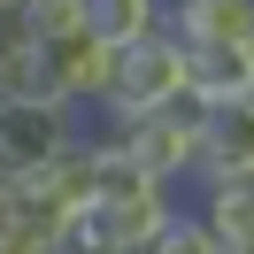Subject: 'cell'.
Listing matches in <instances>:
<instances>
[{"mask_svg":"<svg viewBox=\"0 0 254 254\" xmlns=\"http://www.w3.org/2000/svg\"><path fill=\"white\" fill-rule=\"evenodd\" d=\"M192 208L223 254H254V185H208Z\"/></svg>","mask_w":254,"mask_h":254,"instance_id":"52a82bcc","label":"cell"},{"mask_svg":"<svg viewBox=\"0 0 254 254\" xmlns=\"http://www.w3.org/2000/svg\"><path fill=\"white\" fill-rule=\"evenodd\" d=\"M139 254H223V247H216V239H208V223H200V208H192V200H177L170 216H162L154 231L139 239Z\"/></svg>","mask_w":254,"mask_h":254,"instance_id":"9c48e42d","label":"cell"},{"mask_svg":"<svg viewBox=\"0 0 254 254\" xmlns=\"http://www.w3.org/2000/svg\"><path fill=\"white\" fill-rule=\"evenodd\" d=\"M177 54H185V85L208 108L254 100V47H177Z\"/></svg>","mask_w":254,"mask_h":254,"instance_id":"8992f818","label":"cell"},{"mask_svg":"<svg viewBox=\"0 0 254 254\" xmlns=\"http://www.w3.org/2000/svg\"><path fill=\"white\" fill-rule=\"evenodd\" d=\"M100 85H108V47L85 23L31 31V93H54L69 108H100Z\"/></svg>","mask_w":254,"mask_h":254,"instance_id":"277c9868","label":"cell"},{"mask_svg":"<svg viewBox=\"0 0 254 254\" xmlns=\"http://www.w3.org/2000/svg\"><path fill=\"white\" fill-rule=\"evenodd\" d=\"M8 8H31V0H8Z\"/></svg>","mask_w":254,"mask_h":254,"instance_id":"7c38bea8","label":"cell"},{"mask_svg":"<svg viewBox=\"0 0 254 254\" xmlns=\"http://www.w3.org/2000/svg\"><path fill=\"white\" fill-rule=\"evenodd\" d=\"M0 231H8V177H0Z\"/></svg>","mask_w":254,"mask_h":254,"instance_id":"8fae6325","label":"cell"},{"mask_svg":"<svg viewBox=\"0 0 254 254\" xmlns=\"http://www.w3.org/2000/svg\"><path fill=\"white\" fill-rule=\"evenodd\" d=\"M85 139V108L54 93H0V177H23L39 162L69 154Z\"/></svg>","mask_w":254,"mask_h":254,"instance_id":"7a4b0ae2","label":"cell"},{"mask_svg":"<svg viewBox=\"0 0 254 254\" xmlns=\"http://www.w3.org/2000/svg\"><path fill=\"white\" fill-rule=\"evenodd\" d=\"M69 8L100 47H131V39L154 31V0H69Z\"/></svg>","mask_w":254,"mask_h":254,"instance_id":"ba28073f","label":"cell"},{"mask_svg":"<svg viewBox=\"0 0 254 254\" xmlns=\"http://www.w3.org/2000/svg\"><path fill=\"white\" fill-rule=\"evenodd\" d=\"M0 93H31V23H23V8H0Z\"/></svg>","mask_w":254,"mask_h":254,"instance_id":"30bf717a","label":"cell"},{"mask_svg":"<svg viewBox=\"0 0 254 254\" xmlns=\"http://www.w3.org/2000/svg\"><path fill=\"white\" fill-rule=\"evenodd\" d=\"M247 108H254V100L216 108V131L200 139L185 185H200V192H208V185H254V131H247Z\"/></svg>","mask_w":254,"mask_h":254,"instance_id":"5b68a950","label":"cell"},{"mask_svg":"<svg viewBox=\"0 0 254 254\" xmlns=\"http://www.w3.org/2000/svg\"><path fill=\"white\" fill-rule=\"evenodd\" d=\"M177 208V192H131V200H77L54 231V254H139V239Z\"/></svg>","mask_w":254,"mask_h":254,"instance_id":"3957f363","label":"cell"},{"mask_svg":"<svg viewBox=\"0 0 254 254\" xmlns=\"http://www.w3.org/2000/svg\"><path fill=\"white\" fill-rule=\"evenodd\" d=\"M177 85H185V54H177V39L146 31V39H131V47H108V85H100V131L131 124V116H146L154 100H170Z\"/></svg>","mask_w":254,"mask_h":254,"instance_id":"6da1fadb","label":"cell"}]
</instances>
